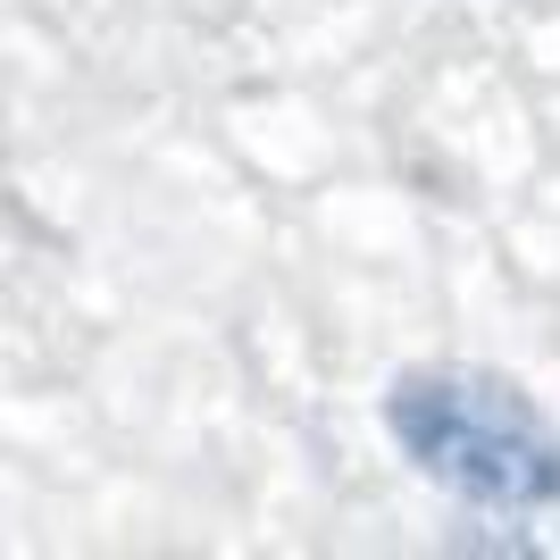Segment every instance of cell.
Listing matches in <instances>:
<instances>
[{
	"mask_svg": "<svg viewBox=\"0 0 560 560\" xmlns=\"http://www.w3.org/2000/svg\"><path fill=\"white\" fill-rule=\"evenodd\" d=\"M376 419L410 460V477H427L468 511H560V427L518 376L468 369V360H419L376 394Z\"/></svg>",
	"mask_w": 560,
	"mask_h": 560,
	"instance_id": "6da1fadb",
	"label": "cell"
}]
</instances>
